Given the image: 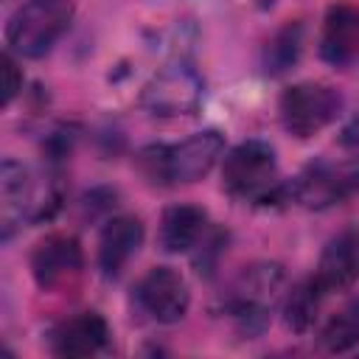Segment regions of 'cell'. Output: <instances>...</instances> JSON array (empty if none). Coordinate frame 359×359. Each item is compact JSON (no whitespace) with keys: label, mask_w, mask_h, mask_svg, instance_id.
Returning <instances> with one entry per match:
<instances>
[{"label":"cell","mask_w":359,"mask_h":359,"mask_svg":"<svg viewBox=\"0 0 359 359\" xmlns=\"http://www.w3.org/2000/svg\"><path fill=\"white\" fill-rule=\"evenodd\" d=\"M222 185L230 196L247 202L292 199L289 182H280L278 177L275 149L264 140H244L224 157Z\"/></svg>","instance_id":"obj_2"},{"label":"cell","mask_w":359,"mask_h":359,"mask_svg":"<svg viewBox=\"0 0 359 359\" xmlns=\"http://www.w3.org/2000/svg\"><path fill=\"white\" fill-rule=\"evenodd\" d=\"M208 233V213L196 205H174L160 219L157 241L165 252H188Z\"/></svg>","instance_id":"obj_15"},{"label":"cell","mask_w":359,"mask_h":359,"mask_svg":"<svg viewBox=\"0 0 359 359\" xmlns=\"http://www.w3.org/2000/svg\"><path fill=\"white\" fill-rule=\"evenodd\" d=\"M0 73H3V107H8L14 101V95L22 90V73L8 53H3V59H0Z\"/></svg>","instance_id":"obj_19"},{"label":"cell","mask_w":359,"mask_h":359,"mask_svg":"<svg viewBox=\"0 0 359 359\" xmlns=\"http://www.w3.org/2000/svg\"><path fill=\"white\" fill-rule=\"evenodd\" d=\"M303 53V25L300 22H289L283 25L264 48V70L278 76L286 73Z\"/></svg>","instance_id":"obj_18"},{"label":"cell","mask_w":359,"mask_h":359,"mask_svg":"<svg viewBox=\"0 0 359 359\" xmlns=\"http://www.w3.org/2000/svg\"><path fill=\"white\" fill-rule=\"evenodd\" d=\"M314 278L325 289V294L353 286V280L359 278V227H345L325 244Z\"/></svg>","instance_id":"obj_10"},{"label":"cell","mask_w":359,"mask_h":359,"mask_svg":"<svg viewBox=\"0 0 359 359\" xmlns=\"http://www.w3.org/2000/svg\"><path fill=\"white\" fill-rule=\"evenodd\" d=\"M73 22V0H22L8 17L6 42L14 53L39 59Z\"/></svg>","instance_id":"obj_3"},{"label":"cell","mask_w":359,"mask_h":359,"mask_svg":"<svg viewBox=\"0 0 359 359\" xmlns=\"http://www.w3.org/2000/svg\"><path fill=\"white\" fill-rule=\"evenodd\" d=\"M34 182L22 163L6 157L0 168V219H3V238L31 213L34 208Z\"/></svg>","instance_id":"obj_14"},{"label":"cell","mask_w":359,"mask_h":359,"mask_svg":"<svg viewBox=\"0 0 359 359\" xmlns=\"http://www.w3.org/2000/svg\"><path fill=\"white\" fill-rule=\"evenodd\" d=\"M84 269V252L76 236L53 233L42 238L31 255V272L42 292H65L70 289Z\"/></svg>","instance_id":"obj_8"},{"label":"cell","mask_w":359,"mask_h":359,"mask_svg":"<svg viewBox=\"0 0 359 359\" xmlns=\"http://www.w3.org/2000/svg\"><path fill=\"white\" fill-rule=\"evenodd\" d=\"M339 143H342L348 151L359 154V115H353V118L342 126V132H339Z\"/></svg>","instance_id":"obj_20"},{"label":"cell","mask_w":359,"mask_h":359,"mask_svg":"<svg viewBox=\"0 0 359 359\" xmlns=\"http://www.w3.org/2000/svg\"><path fill=\"white\" fill-rule=\"evenodd\" d=\"M323 297H325V289L317 283L314 275L300 280V283H294L289 289L286 300H283V323H286V328H292L297 334L309 331L314 317H317V311H320Z\"/></svg>","instance_id":"obj_16"},{"label":"cell","mask_w":359,"mask_h":359,"mask_svg":"<svg viewBox=\"0 0 359 359\" xmlns=\"http://www.w3.org/2000/svg\"><path fill=\"white\" fill-rule=\"evenodd\" d=\"M202 90H205L202 76L191 65L174 62V65H165L163 70H157L146 81V87L140 93V104L149 115H157V118L194 115L202 101Z\"/></svg>","instance_id":"obj_5"},{"label":"cell","mask_w":359,"mask_h":359,"mask_svg":"<svg viewBox=\"0 0 359 359\" xmlns=\"http://www.w3.org/2000/svg\"><path fill=\"white\" fill-rule=\"evenodd\" d=\"M278 109L286 132H292L294 137H311L337 118V112L342 109V98L331 84L300 81L280 95Z\"/></svg>","instance_id":"obj_7"},{"label":"cell","mask_w":359,"mask_h":359,"mask_svg":"<svg viewBox=\"0 0 359 359\" xmlns=\"http://www.w3.org/2000/svg\"><path fill=\"white\" fill-rule=\"evenodd\" d=\"M289 194L294 202L314 208V210L345 202L348 196L359 194V157L345 160V163L317 160V163L306 165L289 182Z\"/></svg>","instance_id":"obj_6"},{"label":"cell","mask_w":359,"mask_h":359,"mask_svg":"<svg viewBox=\"0 0 359 359\" xmlns=\"http://www.w3.org/2000/svg\"><path fill=\"white\" fill-rule=\"evenodd\" d=\"M143 244V222L137 216H112L98 238V266L107 278L121 275Z\"/></svg>","instance_id":"obj_13"},{"label":"cell","mask_w":359,"mask_h":359,"mask_svg":"<svg viewBox=\"0 0 359 359\" xmlns=\"http://www.w3.org/2000/svg\"><path fill=\"white\" fill-rule=\"evenodd\" d=\"M109 342V325L98 311H81L59 323L50 334V348L67 359H84L98 353Z\"/></svg>","instance_id":"obj_12"},{"label":"cell","mask_w":359,"mask_h":359,"mask_svg":"<svg viewBox=\"0 0 359 359\" xmlns=\"http://www.w3.org/2000/svg\"><path fill=\"white\" fill-rule=\"evenodd\" d=\"M320 53L325 62L345 67L359 59V6L353 3H334L325 11L323 34H320Z\"/></svg>","instance_id":"obj_11"},{"label":"cell","mask_w":359,"mask_h":359,"mask_svg":"<svg viewBox=\"0 0 359 359\" xmlns=\"http://www.w3.org/2000/svg\"><path fill=\"white\" fill-rule=\"evenodd\" d=\"M224 151V137L216 129L196 132L174 146H146L137 151L135 165L151 185H177L202 180Z\"/></svg>","instance_id":"obj_1"},{"label":"cell","mask_w":359,"mask_h":359,"mask_svg":"<svg viewBox=\"0 0 359 359\" xmlns=\"http://www.w3.org/2000/svg\"><path fill=\"white\" fill-rule=\"evenodd\" d=\"M135 300H137L140 311L149 314L154 323L171 325V323H180L188 314L191 292H188L185 278L177 269L154 266L135 286Z\"/></svg>","instance_id":"obj_9"},{"label":"cell","mask_w":359,"mask_h":359,"mask_svg":"<svg viewBox=\"0 0 359 359\" xmlns=\"http://www.w3.org/2000/svg\"><path fill=\"white\" fill-rule=\"evenodd\" d=\"M280 292L283 269L278 264H252L233 283L227 309L244 334H258L269 323V314L280 300Z\"/></svg>","instance_id":"obj_4"},{"label":"cell","mask_w":359,"mask_h":359,"mask_svg":"<svg viewBox=\"0 0 359 359\" xmlns=\"http://www.w3.org/2000/svg\"><path fill=\"white\" fill-rule=\"evenodd\" d=\"M320 342L331 353H342L359 345V297L348 300L328 317V323L320 331Z\"/></svg>","instance_id":"obj_17"}]
</instances>
